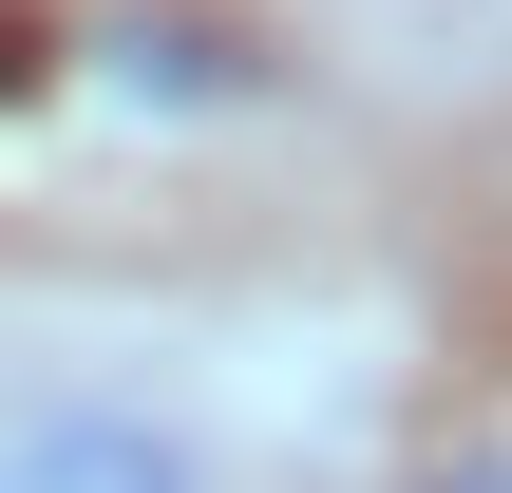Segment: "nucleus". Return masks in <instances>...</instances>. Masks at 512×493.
Returning a JSON list of instances; mask_svg holds the SVG:
<instances>
[{"label":"nucleus","instance_id":"obj_1","mask_svg":"<svg viewBox=\"0 0 512 493\" xmlns=\"http://www.w3.org/2000/svg\"><path fill=\"white\" fill-rule=\"evenodd\" d=\"M0 493H285V437L209 323L38 304L0 323Z\"/></svg>","mask_w":512,"mask_h":493}]
</instances>
